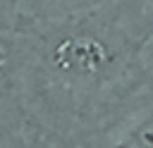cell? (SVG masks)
Instances as JSON below:
<instances>
[{
	"label": "cell",
	"mask_w": 153,
	"mask_h": 148,
	"mask_svg": "<svg viewBox=\"0 0 153 148\" xmlns=\"http://www.w3.org/2000/svg\"><path fill=\"white\" fill-rule=\"evenodd\" d=\"M86 148H153V95L131 98Z\"/></svg>",
	"instance_id": "obj_2"
},
{
	"label": "cell",
	"mask_w": 153,
	"mask_h": 148,
	"mask_svg": "<svg viewBox=\"0 0 153 148\" xmlns=\"http://www.w3.org/2000/svg\"><path fill=\"white\" fill-rule=\"evenodd\" d=\"M2 79V76H0ZM0 148H72L41 124H36L17 103L7 84H0Z\"/></svg>",
	"instance_id": "obj_3"
},
{
	"label": "cell",
	"mask_w": 153,
	"mask_h": 148,
	"mask_svg": "<svg viewBox=\"0 0 153 148\" xmlns=\"http://www.w3.org/2000/svg\"><path fill=\"white\" fill-rule=\"evenodd\" d=\"M151 38V0H110L79 14L19 21L2 36L0 76L36 124L86 148L134 98Z\"/></svg>",
	"instance_id": "obj_1"
},
{
	"label": "cell",
	"mask_w": 153,
	"mask_h": 148,
	"mask_svg": "<svg viewBox=\"0 0 153 148\" xmlns=\"http://www.w3.org/2000/svg\"><path fill=\"white\" fill-rule=\"evenodd\" d=\"M105 2H110V0H24L19 21L57 19V17H67V14H79V12L93 10V7L105 5Z\"/></svg>",
	"instance_id": "obj_4"
},
{
	"label": "cell",
	"mask_w": 153,
	"mask_h": 148,
	"mask_svg": "<svg viewBox=\"0 0 153 148\" xmlns=\"http://www.w3.org/2000/svg\"><path fill=\"white\" fill-rule=\"evenodd\" d=\"M22 5H24V0H0V31H2V36L17 26L19 14H22Z\"/></svg>",
	"instance_id": "obj_5"
}]
</instances>
